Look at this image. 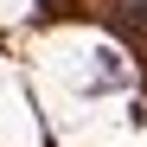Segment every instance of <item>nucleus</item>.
Returning a JSON list of instances; mask_svg holds the SVG:
<instances>
[{"label":"nucleus","instance_id":"nucleus-1","mask_svg":"<svg viewBox=\"0 0 147 147\" xmlns=\"http://www.w3.org/2000/svg\"><path fill=\"white\" fill-rule=\"evenodd\" d=\"M128 7H134V19H147V0H128Z\"/></svg>","mask_w":147,"mask_h":147}]
</instances>
